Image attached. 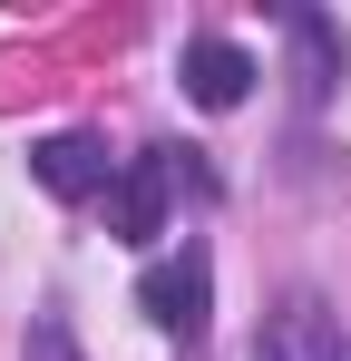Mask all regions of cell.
<instances>
[{"mask_svg":"<svg viewBox=\"0 0 351 361\" xmlns=\"http://www.w3.org/2000/svg\"><path fill=\"white\" fill-rule=\"evenodd\" d=\"M137 312L156 322V332H205V312H215V254L185 235V254H166V264H147L137 274Z\"/></svg>","mask_w":351,"mask_h":361,"instance_id":"obj_1","label":"cell"},{"mask_svg":"<svg viewBox=\"0 0 351 361\" xmlns=\"http://www.w3.org/2000/svg\"><path fill=\"white\" fill-rule=\"evenodd\" d=\"M166 205H176V166H166V147H147V157H127L108 185V235L117 244H156L166 235Z\"/></svg>","mask_w":351,"mask_h":361,"instance_id":"obj_2","label":"cell"},{"mask_svg":"<svg viewBox=\"0 0 351 361\" xmlns=\"http://www.w3.org/2000/svg\"><path fill=\"white\" fill-rule=\"evenodd\" d=\"M254 361H342V312L322 293H283L254 332Z\"/></svg>","mask_w":351,"mask_h":361,"instance_id":"obj_3","label":"cell"},{"mask_svg":"<svg viewBox=\"0 0 351 361\" xmlns=\"http://www.w3.org/2000/svg\"><path fill=\"white\" fill-rule=\"evenodd\" d=\"M30 176L49 185V195H68V205H78V195H108V185H117V157L98 147V137L58 127V137H39V147H30Z\"/></svg>","mask_w":351,"mask_h":361,"instance_id":"obj_4","label":"cell"},{"mask_svg":"<svg viewBox=\"0 0 351 361\" xmlns=\"http://www.w3.org/2000/svg\"><path fill=\"white\" fill-rule=\"evenodd\" d=\"M283 39H292V88H302V108H322V98L342 88V20L283 10Z\"/></svg>","mask_w":351,"mask_h":361,"instance_id":"obj_5","label":"cell"},{"mask_svg":"<svg viewBox=\"0 0 351 361\" xmlns=\"http://www.w3.org/2000/svg\"><path fill=\"white\" fill-rule=\"evenodd\" d=\"M176 78H185V98H195V108H244V88H254V59H244L234 39H185Z\"/></svg>","mask_w":351,"mask_h":361,"instance_id":"obj_6","label":"cell"},{"mask_svg":"<svg viewBox=\"0 0 351 361\" xmlns=\"http://www.w3.org/2000/svg\"><path fill=\"white\" fill-rule=\"evenodd\" d=\"M20 361H88V352H78V332H68L58 312H30V332H20Z\"/></svg>","mask_w":351,"mask_h":361,"instance_id":"obj_7","label":"cell"}]
</instances>
